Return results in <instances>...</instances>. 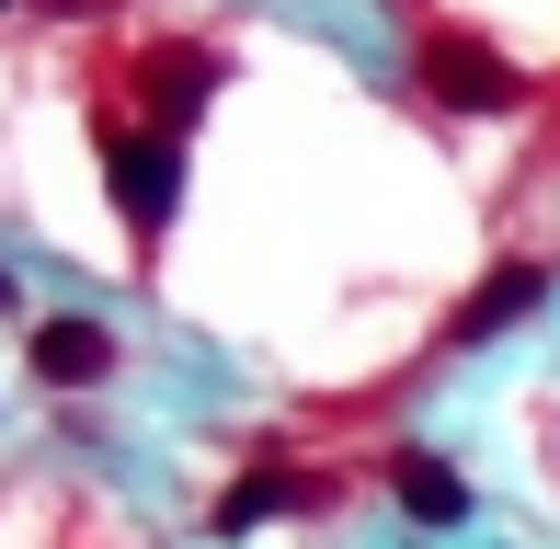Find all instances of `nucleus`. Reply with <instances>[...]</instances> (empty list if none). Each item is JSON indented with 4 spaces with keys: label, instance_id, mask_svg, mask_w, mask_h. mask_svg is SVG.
Masks as SVG:
<instances>
[{
    "label": "nucleus",
    "instance_id": "obj_1",
    "mask_svg": "<svg viewBox=\"0 0 560 549\" xmlns=\"http://www.w3.org/2000/svg\"><path fill=\"white\" fill-rule=\"evenodd\" d=\"M412 81H423V104H446V115H526V69L503 58V46L457 35V23H423Z\"/></svg>",
    "mask_w": 560,
    "mask_h": 549
},
{
    "label": "nucleus",
    "instance_id": "obj_2",
    "mask_svg": "<svg viewBox=\"0 0 560 549\" xmlns=\"http://www.w3.org/2000/svg\"><path fill=\"white\" fill-rule=\"evenodd\" d=\"M104 184H115L126 230H138V241H161V230H172V207H184V138L104 115Z\"/></svg>",
    "mask_w": 560,
    "mask_h": 549
},
{
    "label": "nucleus",
    "instance_id": "obj_3",
    "mask_svg": "<svg viewBox=\"0 0 560 549\" xmlns=\"http://www.w3.org/2000/svg\"><path fill=\"white\" fill-rule=\"evenodd\" d=\"M218 81H229L218 46H149V58H138V92H149V127H161V138H184Z\"/></svg>",
    "mask_w": 560,
    "mask_h": 549
},
{
    "label": "nucleus",
    "instance_id": "obj_4",
    "mask_svg": "<svg viewBox=\"0 0 560 549\" xmlns=\"http://www.w3.org/2000/svg\"><path fill=\"white\" fill-rule=\"evenodd\" d=\"M35 378L46 389H104L115 378V332L81 320V309H69V320H35Z\"/></svg>",
    "mask_w": 560,
    "mask_h": 549
},
{
    "label": "nucleus",
    "instance_id": "obj_5",
    "mask_svg": "<svg viewBox=\"0 0 560 549\" xmlns=\"http://www.w3.org/2000/svg\"><path fill=\"white\" fill-rule=\"evenodd\" d=\"M538 297H549V274H538V264H492V274H480V287H469V297H457L446 343H492L503 320H526V309H538Z\"/></svg>",
    "mask_w": 560,
    "mask_h": 549
},
{
    "label": "nucleus",
    "instance_id": "obj_6",
    "mask_svg": "<svg viewBox=\"0 0 560 549\" xmlns=\"http://www.w3.org/2000/svg\"><path fill=\"white\" fill-rule=\"evenodd\" d=\"M287 504H320V481H298V469H241V481L218 492V538H252V527H275Z\"/></svg>",
    "mask_w": 560,
    "mask_h": 549
},
{
    "label": "nucleus",
    "instance_id": "obj_7",
    "mask_svg": "<svg viewBox=\"0 0 560 549\" xmlns=\"http://www.w3.org/2000/svg\"><path fill=\"white\" fill-rule=\"evenodd\" d=\"M389 492H400V515H412V527H469V481H457L446 458H389Z\"/></svg>",
    "mask_w": 560,
    "mask_h": 549
},
{
    "label": "nucleus",
    "instance_id": "obj_8",
    "mask_svg": "<svg viewBox=\"0 0 560 549\" xmlns=\"http://www.w3.org/2000/svg\"><path fill=\"white\" fill-rule=\"evenodd\" d=\"M58 12H115V0H58Z\"/></svg>",
    "mask_w": 560,
    "mask_h": 549
},
{
    "label": "nucleus",
    "instance_id": "obj_9",
    "mask_svg": "<svg viewBox=\"0 0 560 549\" xmlns=\"http://www.w3.org/2000/svg\"><path fill=\"white\" fill-rule=\"evenodd\" d=\"M0 12H12V0H0Z\"/></svg>",
    "mask_w": 560,
    "mask_h": 549
}]
</instances>
